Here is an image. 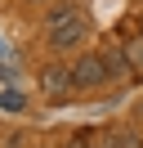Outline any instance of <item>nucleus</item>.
Listing matches in <instances>:
<instances>
[{
    "label": "nucleus",
    "instance_id": "3",
    "mask_svg": "<svg viewBox=\"0 0 143 148\" xmlns=\"http://www.w3.org/2000/svg\"><path fill=\"white\" fill-rule=\"evenodd\" d=\"M40 94L45 99H67V94H76V85H72V67H63V63H49L40 72Z\"/></svg>",
    "mask_w": 143,
    "mask_h": 148
},
{
    "label": "nucleus",
    "instance_id": "7",
    "mask_svg": "<svg viewBox=\"0 0 143 148\" xmlns=\"http://www.w3.org/2000/svg\"><path fill=\"white\" fill-rule=\"evenodd\" d=\"M80 148H103V144H94L89 135H80Z\"/></svg>",
    "mask_w": 143,
    "mask_h": 148
},
{
    "label": "nucleus",
    "instance_id": "1",
    "mask_svg": "<svg viewBox=\"0 0 143 148\" xmlns=\"http://www.w3.org/2000/svg\"><path fill=\"white\" fill-rule=\"evenodd\" d=\"M89 36V18L80 14V5H54L49 14H45V40H49V49H76L80 40Z\"/></svg>",
    "mask_w": 143,
    "mask_h": 148
},
{
    "label": "nucleus",
    "instance_id": "8",
    "mask_svg": "<svg viewBox=\"0 0 143 148\" xmlns=\"http://www.w3.org/2000/svg\"><path fill=\"white\" fill-rule=\"evenodd\" d=\"M58 148H80V139H67V144H58Z\"/></svg>",
    "mask_w": 143,
    "mask_h": 148
},
{
    "label": "nucleus",
    "instance_id": "5",
    "mask_svg": "<svg viewBox=\"0 0 143 148\" xmlns=\"http://www.w3.org/2000/svg\"><path fill=\"white\" fill-rule=\"evenodd\" d=\"M121 54H125V67H130V76H143V36L125 40V45H121Z\"/></svg>",
    "mask_w": 143,
    "mask_h": 148
},
{
    "label": "nucleus",
    "instance_id": "2",
    "mask_svg": "<svg viewBox=\"0 0 143 148\" xmlns=\"http://www.w3.org/2000/svg\"><path fill=\"white\" fill-rule=\"evenodd\" d=\"M107 81V67L98 54H80L76 63H72V85L76 90H98V85Z\"/></svg>",
    "mask_w": 143,
    "mask_h": 148
},
{
    "label": "nucleus",
    "instance_id": "4",
    "mask_svg": "<svg viewBox=\"0 0 143 148\" xmlns=\"http://www.w3.org/2000/svg\"><path fill=\"white\" fill-rule=\"evenodd\" d=\"M98 58H103V67H107V81H125V76H130V67H125V54H121V45H107Z\"/></svg>",
    "mask_w": 143,
    "mask_h": 148
},
{
    "label": "nucleus",
    "instance_id": "6",
    "mask_svg": "<svg viewBox=\"0 0 143 148\" xmlns=\"http://www.w3.org/2000/svg\"><path fill=\"white\" fill-rule=\"evenodd\" d=\"M0 108H5V112H18V108H22V94H18V90H5V94H0Z\"/></svg>",
    "mask_w": 143,
    "mask_h": 148
},
{
    "label": "nucleus",
    "instance_id": "9",
    "mask_svg": "<svg viewBox=\"0 0 143 148\" xmlns=\"http://www.w3.org/2000/svg\"><path fill=\"white\" fill-rule=\"evenodd\" d=\"M139 36H143V32H139Z\"/></svg>",
    "mask_w": 143,
    "mask_h": 148
}]
</instances>
